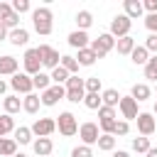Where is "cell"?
<instances>
[{"label": "cell", "mask_w": 157, "mask_h": 157, "mask_svg": "<svg viewBox=\"0 0 157 157\" xmlns=\"http://www.w3.org/2000/svg\"><path fill=\"white\" fill-rule=\"evenodd\" d=\"M32 86H34V88H39V91H47V88L52 86V78H49V74L39 71L37 76H32Z\"/></svg>", "instance_id": "32"}, {"label": "cell", "mask_w": 157, "mask_h": 157, "mask_svg": "<svg viewBox=\"0 0 157 157\" xmlns=\"http://www.w3.org/2000/svg\"><path fill=\"white\" fill-rule=\"evenodd\" d=\"M118 108H120V113H123V118L125 120H135L137 118V101L132 98V96H120V103H118Z\"/></svg>", "instance_id": "13"}, {"label": "cell", "mask_w": 157, "mask_h": 157, "mask_svg": "<svg viewBox=\"0 0 157 157\" xmlns=\"http://www.w3.org/2000/svg\"><path fill=\"white\" fill-rule=\"evenodd\" d=\"M115 49H118V54H130L135 49V39L130 34L128 37H120V39H115Z\"/></svg>", "instance_id": "27"}, {"label": "cell", "mask_w": 157, "mask_h": 157, "mask_svg": "<svg viewBox=\"0 0 157 157\" xmlns=\"http://www.w3.org/2000/svg\"><path fill=\"white\" fill-rule=\"evenodd\" d=\"M71 157H93V150L88 145H78V147L71 150Z\"/></svg>", "instance_id": "41"}, {"label": "cell", "mask_w": 157, "mask_h": 157, "mask_svg": "<svg viewBox=\"0 0 157 157\" xmlns=\"http://www.w3.org/2000/svg\"><path fill=\"white\" fill-rule=\"evenodd\" d=\"M5 91H7V83L0 78V96H5Z\"/></svg>", "instance_id": "48"}, {"label": "cell", "mask_w": 157, "mask_h": 157, "mask_svg": "<svg viewBox=\"0 0 157 157\" xmlns=\"http://www.w3.org/2000/svg\"><path fill=\"white\" fill-rule=\"evenodd\" d=\"M17 152V142L12 137H0V157H12Z\"/></svg>", "instance_id": "25"}, {"label": "cell", "mask_w": 157, "mask_h": 157, "mask_svg": "<svg viewBox=\"0 0 157 157\" xmlns=\"http://www.w3.org/2000/svg\"><path fill=\"white\" fill-rule=\"evenodd\" d=\"M64 88H66V101L69 103H83L86 88H83V78L81 76H69Z\"/></svg>", "instance_id": "2"}, {"label": "cell", "mask_w": 157, "mask_h": 157, "mask_svg": "<svg viewBox=\"0 0 157 157\" xmlns=\"http://www.w3.org/2000/svg\"><path fill=\"white\" fill-rule=\"evenodd\" d=\"M32 27L37 34L42 37H49L52 29H54V15L49 7H34L32 10Z\"/></svg>", "instance_id": "1"}, {"label": "cell", "mask_w": 157, "mask_h": 157, "mask_svg": "<svg viewBox=\"0 0 157 157\" xmlns=\"http://www.w3.org/2000/svg\"><path fill=\"white\" fill-rule=\"evenodd\" d=\"M12 157H27V155H22V152H15V155H12Z\"/></svg>", "instance_id": "50"}, {"label": "cell", "mask_w": 157, "mask_h": 157, "mask_svg": "<svg viewBox=\"0 0 157 157\" xmlns=\"http://www.w3.org/2000/svg\"><path fill=\"white\" fill-rule=\"evenodd\" d=\"M113 157H130L125 150H118V152H113Z\"/></svg>", "instance_id": "49"}, {"label": "cell", "mask_w": 157, "mask_h": 157, "mask_svg": "<svg viewBox=\"0 0 157 157\" xmlns=\"http://www.w3.org/2000/svg\"><path fill=\"white\" fill-rule=\"evenodd\" d=\"M37 52H39L42 66H47V69H56V66H59L61 54H59L54 47H49V44H39V47H37Z\"/></svg>", "instance_id": "9"}, {"label": "cell", "mask_w": 157, "mask_h": 157, "mask_svg": "<svg viewBox=\"0 0 157 157\" xmlns=\"http://www.w3.org/2000/svg\"><path fill=\"white\" fill-rule=\"evenodd\" d=\"M10 7H12V12H17V15H22V12H32L29 0H12Z\"/></svg>", "instance_id": "37"}, {"label": "cell", "mask_w": 157, "mask_h": 157, "mask_svg": "<svg viewBox=\"0 0 157 157\" xmlns=\"http://www.w3.org/2000/svg\"><path fill=\"white\" fill-rule=\"evenodd\" d=\"M17 145H29L32 142V130L29 128H25V125H20V128H15V137H12Z\"/></svg>", "instance_id": "29"}, {"label": "cell", "mask_w": 157, "mask_h": 157, "mask_svg": "<svg viewBox=\"0 0 157 157\" xmlns=\"http://www.w3.org/2000/svg\"><path fill=\"white\" fill-rule=\"evenodd\" d=\"M98 120H115V108L101 105V108H98Z\"/></svg>", "instance_id": "40"}, {"label": "cell", "mask_w": 157, "mask_h": 157, "mask_svg": "<svg viewBox=\"0 0 157 157\" xmlns=\"http://www.w3.org/2000/svg\"><path fill=\"white\" fill-rule=\"evenodd\" d=\"M66 42H69V47H74V49H86V47L91 44V37H88L86 32H81V29H74V32L66 37Z\"/></svg>", "instance_id": "15"}, {"label": "cell", "mask_w": 157, "mask_h": 157, "mask_svg": "<svg viewBox=\"0 0 157 157\" xmlns=\"http://www.w3.org/2000/svg\"><path fill=\"white\" fill-rule=\"evenodd\" d=\"M96 145H98V150H103V152H113V150H115V137H113V135H101Z\"/></svg>", "instance_id": "35"}, {"label": "cell", "mask_w": 157, "mask_h": 157, "mask_svg": "<svg viewBox=\"0 0 157 157\" xmlns=\"http://www.w3.org/2000/svg\"><path fill=\"white\" fill-rule=\"evenodd\" d=\"M59 66H61V69H66L71 76H78V61H76L74 56H69V54H61V61H59Z\"/></svg>", "instance_id": "28"}, {"label": "cell", "mask_w": 157, "mask_h": 157, "mask_svg": "<svg viewBox=\"0 0 157 157\" xmlns=\"http://www.w3.org/2000/svg\"><path fill=\"white\" fill-rule=\"evenodd\" d=\"M17 59L10 56V54H2L0 56V76H15L17 74Z\"/></svg>", "instance_id": "16"}, {"label": "cell", "mask_w": 157, "mask_h": 157, "mask_svg": "<svg viewBox=\"0 0 157 157\" xmlns=\"http://www.w3.org/2000/svg\"><path fill=\"white\" fill-rule=\"evenodd\" d=\"M83 88H86V93H101V78H98V76L86 78V81H83Z\"/></svg>", "instance_id": "38"}, {"label": "cell", "mask_w": 157, "mask_h": 157, "mask_svg": "<svg viewBox=\"0 0 157 157\" xmlns=\"http://www.w3.org/2000/svg\"><path fill=\"white\" fill-rule=\"evenodd\" d=\"M130 132V123L128 120H115V128H113V137L118 140V135L123 137V135H128Z\"/></svg>", "instance_id": "39"}, {"label": "cell", "mask_w": 157, "mask_h": 157, "mask_svg": "<svg viewBox=\"0 0 157 157\" xmlns=\"http://www.w3.org/2000/svg\"><path fill=\"white\" fill-rule=\"evenodd\" d=\"M147 59H150V52H147L145 47H137V44H135V49L130 52V61H132L135 66H145Z\"/></svg>", "instance_id": "22"}, {"label": "cell", "mask_w": 157, "mask_h": 157, "mask_svg": "<svg viewBox=\"0 0 157 157\" xmlns=\"http://www.w3.org/2000/svg\"><path fill=\"white\" fill-rule=\"evenodd\" d=\"M29 130H32V135H37V137H49V135L56 130V120H54V118H37Z\"/></svg>", "instance_id": "11"}, {"label": "cell", "mask_w": 157, "mask_h": 157, "mask_svg": "<svg viewBox=\"0 0 157 157\" xmlns=\"http://www.w3.org/2000/svg\"><path fill=\"white\" fill-rule=\"evenodd\" d=\"M145 157H157V147H150V150L145 152Z\"/></svg>", "instance_id": "47"}, {"label": "cell", "mask_w": 157, "mask_h": 157, "mask_svg": "<svg viewBox=\"0 0 157 157\" xmlns=\"http://www.w3.org/2000/svg\"><path fill=\"white\" fill-rule=\"evenodd\" d=\"M83 105H86V108H91V110H98V108L103 105L101 93H86V96H83Z\"/></svg>", "instance_id": "34"}, {"label": "cell", "mask_w": 157, "mask_h": 157, "mask_svg": "<svg viewBox=\"0 0 157 157\" xmlns=\"http://www.w3.org/2000/svg\"><path fill=\"white\" fill-rule=\"evenodd\" d=\"M147 52H152V54H157V34H150L147 39H145V44H142Z\"/></svg>", "instance_id": "43"}, {"label": "cell", "mask_w": 157, "mask_h": 157, "mask_svg": "<svg viewBox=\"0 0 157 157\" xmlns=\"http://www.w3.org/2000/svg\"><path fill=\"white\" fill-rule=\"evenodd\" d=\"M7 34H10V29H7V27L0 22V42H5V39H7Z\"/></svg>", "instance_id": "46"}, {"label": "cell", "mask_w": 157, "mask_h": 157, "mask_svg": "<svg viewBox=\"0 0 157 157\" xmlns=\"http://www.w3.org/2000/svg\"><path fill=\"white\" fill-rule=\"evenodd\" d=\"M101 101H103V105L115 108V105L120 103V93H118V88H105V91H101Z\"/></svg>", "instance_id": "23"}, {"label": "cell", "mask_w": 157, "mask_h": 157, "mask_svg": "<svg viewBox=\"0 0 157 157\" xmlns=\"http://www.w3.org/2000/svg\"><path fill=\"white\" fill-rule=\"evenodd\" d=\"M10 132H15V120H12V115L2 113V115H0V137H5V135H10Z\"/></svg>", "instance_id": "30"}, {"label": "cell", "mask_w": 157, "mask_h": 157, "mask_svg": "<svg viewBox=\"0 0 157 157\" xmlns=\"http://www.w3.org/2000/svg\"><path fill=\"white\" fill-rule=\"evenodd\" d=\"M10 88L15 91V93H22V96H29L32 91H34V86H32V76H27L25 71H17L12 78H10Z\"/></svg>", "instance_id": "7"}, {"label": "cell", "mask_w": 157, "mask_h": 157, "mask_svg": "<svg viewBox=\"0 0 157 157\" xmlns=\"http://www.w3.org/2000/svg\"><path fill=\"white\" fill-rule=\"evenodd\" d=\"M88 49H91V52H93V54H96L98 59H103V56H105L108 52H113V49H115V39H113V37H110L108 32H105V34H98L96 39H91Z\"/></svg>", "instance_id": "3"}, {"label": "cell", "mask_w": 157, "mask_h": 157, "mask_svg": "<svg viewBox=\"0 0 157 157\" xmlns=\"http://www.w3.org/2000/svg\"><path fill=\"white\" fill-rule=\"evenodd\" d=\"M78 137H81V142L83 145H96L98 142V137H101V128H98V123H81L78 125Z\"/></svg>", "instance_id": "8"}, {"label": "cell", "mask_w": 157, "mask_h": 157, "mask_svg": "<svg viewBox=\"0 0 157 157\" xmlns=\"http://www.w3.org/2000/svg\"><path fill=\"white\" fill-rule=\"evenodd\" d=\"M61 98H66V88H64V86H56V83H52V86H49L47 91H42V96H39L42 105H47V108L56 105Z\"/></svg>", "instance_id": "10"}, {"label": "cell", "mask_w": 157, "mask_h": 157, "mask_svg": "<svg viewBox=\"0 0 157 157\" xmlns=\"http://www.w3.org/2000/svg\"><path fill=\"white\" fill-rule=\"evenodd\" d=\"M123 7H125V17H130V20H137V17H142V2L140 0H123Z\"/></svg>", "instance_id": "18"}, {"label": "cell", "mask_w": 157, "mask_h": 157, "mask_svg": "<svg viewBox=\"0 0 157 157\" xmlns=\"http://www.w3.org/2000/svg\"><path fill=\"white\" fill-rule=\"evenodd\" d=\"M155 91H157V81H155Z\"/></svg>", "instance_id": "51"}, {"label": "cell", "mask_w": 157, "mask_h": 157, "mask_svg": "<svg viewBox=\"0 0 157 157\" xmlns=\"http://www.w3.org/2000/svg\"><path fill=\"white\" fill-rule=\"evenodd\" d=\"M12 15V7H10V2H0V22L2 20H7Z\"/></svg>", "instance_id": "44"}, {"label": "cell", "mask_w": 157, "mask_h": 157, "mask_svg": "<svg viewBox=\"0 0 157 157\" xmlns=\"http://www.w3.org/2000/svg\"><path fill=\"white\" fill-rule=\"evenodd\" d=\"M135 123H137V132H140L142 137H150V135L157 130V120L152 118V113H137Z\"/></svg>", "instance_id": "12"}, {"label": "cell", "mask_w": 157, "mask_h": 157, "mask_svg": "<svg viewBox=\"0 0 157 157\" xmlns=\"http://www.w3.org/2000/svg\"><path fill=\"white\" fill-rule=\"evenodd\" d=\"M145 78L157 81V54H152V56L147 59V64H145Z\"/></svg>", "instance_id": "33"}, {"label": "cell", "mask_w": 157, "mask_h": 157, "mask_svg": "<svg viewBox=\"0 0 157 157\" xmlns=\"http://www.w3.org/2000/svg\"><path fill=\"white\" fill-rule=\"evenodd\" d=\"M130 27H132V20H130V17H125V15H115V17L110 20V29H108V34H110L113 39H120V37H128V34H130Z\"/></svg>", "instance_id": "4"}, {"label": "cell", "mask_w": 157, "mask_h": 157, "mask_svg": "<svg viewBox=\"0 0 157 157\" xmlns=\"http://www.w3.org/2000/svg\"><path fill=\"white\" fill-rule=\"evenodd\" d=\"M56 130H59L64 137H71V135H76V132H78V123H76V115H74V113H69V110L59 113V120H56Z\"/></svg>", "instance_id": "6"}, {"label": "cell", "mask_w": 157, "mask_h": 157, "mask_svg": "<svg viewBox=\"0 0 157 157\" xmlns=\"http://www.w3.org/2000/svg\"><path fill=\"white\" fill-rule=\"evenodd\" d=\"M2 108H5V113L7 115H15V113H20V108H22V98L20 96H5L2 98Z\"/></svg>", "instance_id": "19"}, {"label": "cell", "mask_w": 157, "mask_h": 157, "mask_svg": "<svg viewBox=\"0 0 157 157\" xmlns=\"http://www.w3.org/2000/svg\"><path fill=\"white\" fill-rule=\"evenodd\" d=\"M69 71L66 69H61V66H56V69H52V74H49V78H52V83H56V86H61V83H66L69 81Z\"/></svg>", "instance_id": "31"}, {"label": "cell", "mask_w": 157, "mask_h": 157, "mask_svg": "<svg viewBox=\"0 0 157 157\" xmlns=\"http://www.w3.org/2000/svg\"><path fill=\"white\" fill-rule=\"evenodd\" d=\"M39 105H42V101H39V96H37V93H29V96H25V98H22V110H25V113H29V115H34V113L39 110Z\"/></svg>", "instance_id": "21"}, {"label": "cell", "mask_w": 157, "mask_h": 157, "mask_svg": "<svg viewBox=\"0 0 157 157\" xmlns=\"http://www.w3.org/2000/svg\"><path fill=\"white\" fill-rule=\"evenodd\" d=\"M22 66H25V74L27 76H37L42 71V59H39V52L37 47H29L22 56Z\"/></svg>", "instance_id": "5"}, {"label": "cell", "mask_w": 157, "mask_h": 157, "mask_svg": "<svg viewBox=\"0 0 157 157\" xmlns=\"http://www.w3.org/2000/svg\"><path fill=\"white\" fill-rule=\"evenodd\" d=\"M7 42H10V44H15V47H27V42H29V32H27L25 27L10 29V34H7Z\"/></svg>", "instance_id": "17"}, {"label": "cell", "mask_w": 157, "mask_h": 157, "mask_svg": "<svg viewBox=\"0 0 157 157\" xmlns=\"http://www.w3.org/2000/svg\"><path fill=\"white\" fill-rule=\"evenodd\" d=\"M150 147H152V145H150V137H142V135H140V137H132V150H135V152H142V155H145Z\"/></svg>", "instance_id": "36"}, {"label": "cell", "mask_w": 157, "mask_h": 157, "mask_svg": "<svg viewBox=\"0 0 157 157\" xmlns=\"http://www.w3.org/2000/svg\"><path fill=\"white\" fill-rule=\"evenodd\" d=\"M145 27L150 29V34H157V12H155V15H147V17H145Z\"/></svg>", "instance_id": "42"}, {"label": "cell", "mask_w": 157, "mask_h": 157, "mask_svg": "<svg viewBox=\"0 0 157 157\" xmlns=\"http://www.w3.org/2000/svg\"><path fill=\"white\" fill-rule=\"evenodd\" d=\"M155 113H157V103H155Z\"/></svg>", "instance_id": "52"}, {"label": "cell", "mask_w": 157, "mask_h": 157, "mask_svg": "<svg viewBox=\"0 0 157 157\" xmlns=\"http://www.w3.org/2000/svg\"><path fill=\"white\" fill-rule=\"evenodd\" d=\"M76 25H78L81 32H86V29L93 25V15H91L88 10H78V12H76Z\"/></svg>", "instance_id": "26"}, {"label": "cell", "mask_w": 157, "mask_h": 157, "mask_svg": "<svg viewBox=\"0 0 157 157\" xmlns=\"http://www.w3.org/2000/svg\"><path fill=\"white\" fill-rule=\"evenodd\" d=\"M74 59L78 61V66H93L98 56H96V54H93V52H91V49L86 47V49H78V54H76Z\"/></svg>", "instance_id": "24"}, {"label": "cell", "mask_w": 157, "mask_h": 157, "mask_svg": "<svg viewBox=\"0 0 157 157\" xmlns=\"http://www.w3.org/2000/svg\"><path fill=\"white\" fill-rule=\"evenodd\" d=\"M32 150L37 157H49L54 150V142H52V137H37V140H32Z\"/></svg>", "instance_id": "14"}, {"label": "cell", "mask_w": 157, "mask_h": 157, "mask_svg": "<svg viewBox=\"0 0 157 157\" xmlns=\"http://www.w3.org/2000/svg\"><path fill=\"white\" fill-rule=\"evenodd\" d=\"M130 96H132L137 103H142V101H147V98L152 96V88H150L147 83H135V86L130 88Z\"/></svg>", "instance_id": "20"}, {"label": "cell", "mask_w": 157, "mask_h": 157, "mask_svg": "<svg viewBox=\"0 0 157 157\" xmlns=\"http://www.w3.org/2000/svg\"><path fill=\"white\" fill-rule=\"evenodd\" d=\"M142 10H147V15H155L157 12V0H145L142 2Z\"/></svg>", "instance_id": "45"}]
</instances>
